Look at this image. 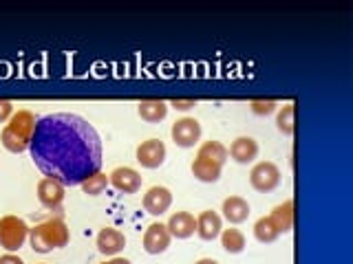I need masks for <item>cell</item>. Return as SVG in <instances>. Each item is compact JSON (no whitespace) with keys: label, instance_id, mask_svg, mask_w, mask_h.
<instances>
[{"label":"cell","instance_id":"cell-26","mask_svg":"<svg viewBox=\"0 0 353 264\" xmlns=\"http://www.w3.org/2000/svg\"><path fill=\"white\" fill-rule=\"evenodd\" d=\"M11 115H14V106H11V102L0 99V124H5L7 119H11Z\"/></svg>","mask_w":353,"mask_h":264},{"label":"cell","instance_id":"cell-19","mask_svg":"<svg viewBox=\"0 0 353 264\" xmlns=\"http://www.w3.org/2000/svg\"><path fill=\"white\" fill-rule=\"evenodd\" d=\"M272 223L276 225V229L281 231V234H287V231H292L294 227V201H285L281 205H276L272 209Z\"/></svg>","mask_w":353,"mask_h":264},{"label":"cell","instance_id":"cell-7","mask_svg":"<svg viewBox=\"0 0 353 264\" xmlns=\"http://www.w3.org/2000/svg\"><path fill=\"white\" fill-rule=\"evenodd\" d=\"M137 161L143 168L154 170L165 161V143L161 139H146L137 146Z\"/></svg>","mask_w":353,"mask_h":264},{"label":"cell","instance_id":"cell-9","mask_svg":"<svg viewBox=\"0 0 353 264\" xmlns=\"http://www.w3.org/2000/svg\"><path fill=\"white\" fill-rule=\"evenodd\" d=\"M108 183H113L115 190L124 194H137L141 187V174L128 168V165H121V168H115L108 174Z\"/></svg>","mask_w":353,"mask_h":264},{"label":"cell","instance_id":"cell-18","mask_svg":"<svg viewBox=\"0 0 353 264\" xmlns=\"http://www.w3.org/2000/svg\"><path fill=\"white\" fill-rule=\"evenodd\" d=\"M168 115V104L161 99H143L139 102V117L148 124H159L161 119Z\"/></svg>","mask_w":353,"mask_h":264},{"label":"cell","instance_id":"cell-32","mask_svg":"<svg viewBox=\"0 0 353 264\" xmlns=\"http://www.w3.org/2000/svg\"><path fill=\"white\" fill-rule=\"evenodd\" d=\"M42 264H44V262H42Z\"/></svg>","mask_w":353,"mask_h":264},{"label":"cell","instance_id":"cell-3","mask_svg":"<svg viewBox=\"0 0 353 264\" xmlns=\"http://www.w3.org/2000/svg\"><path fill=\"white\" fill-rule=\"evenodd\" d=\"M29 242H31V249L38 253L62 249L69 245V227H66L64 220L60 218L44 220V223L29 229Z\"/></svg>","mask_w":353,"mask_h":264},{"label":"cell","instance_id":"cell-24","mask_svg":"<svg viewBox=\"0 0 353 264\" xmlns=\"http://www.w3.org/2000/svg\"><path fill=\"white\" fill-rule=\"evenodd\" d=\"M106 185H108V176L102 174V172H97L93 174L91 179H86L82 183V190L88 194V196H97V194H102L106 190Z\"/></svg>","mask_w":353,"mask_h":264},{"label":"cell","instance_id":"cell-29","mask_svg":"<svg viewBox=\"0 0 353 264\" xmlns=\"http://www.w3.org/2000/svg\"><path fill=\"white\" fill-rule=\"evenodd\" d=\"M110 264H132V262L126 260V258H113V260H110Z\"/></svg>","mask_w":353,"mask_h":264},{"label":"cell","instance_id":"cell-22","mask_svg":"<svg viewBox=\"0 0 353 264\" xmlns=\"http://www.w3.org/2000/svg\"><path fill=\"white\" fill-rule=\"evenodd\" d=\"M199 157H205V159H212V161H216V163H221V165H223L225 161H228V157H230V154H228V148L223 146V143H221V141H205L203 143V146L201 148H199Z\"/></svg>","mask_w":353,"mask_h":264},{"label":"cell","instance_id":"cell-16","mask_svg":"<svg viewBox=\"0 0 353 264\" xmlns=\"http://www.w3.org/2000/svg\"><path fill=\"white\" fill-rule=\"evenodd\" d=\"M228 154L236 163H250V161L256 159L259 143H256V139H252V137H236L234 141H232Z\"/></svg>","mask_w":353,"mask_h":264},{"label":"cell","instance_id":"cell-1","mask_svg":"<svg viewBox=\"0 0 353 264\" xmlns=\"http://www.w3.org/2000/svg\"><path fill=\"white\" fill-rule=\"evenodd\" d=\"M29 152L36 168L62 185H82L102 168V139L84 117L73 113L40 117Z\"/></svg>","mask_w":353,"mask_h":264},{"label":"cell","instance_id":"cell-17","mask_svg":"<svg viewBox=\"0 0 353 264\" xmlns=\"http://www.w3.org/2000/svg\"><path fill=\"white\" fill-rule=\"evenodd\" d=\"M221 170H223V165H221V163H216L212 159H205V157H199V154H196V159L192 161V174H194V179L203 181V183H214V181H219Z\"/></svg>","mask_w":353,"mask_h":264},{"label":"cell","instance_id":"cell-25","mask_svg":"<svg viewBox=\"0 0 353 264\" xmlns=\"http://www.w3.org/2000/svg\"><path fill=\"white\" fill-rule=\"evenodd\" d=\"M274 108H276L274 102H252V110L256 115H270L274 113Z\"/></svg>","mask_w":353,"mask_h":264},{"label":"cell","instance_id":"cell-23","mask_svg":"<svg viewBox=\"0 0 353 264\" xmlns=\"http://www.w3.org/2000/svg\"><path fill=\"white\" fill-rule=\"evenodd\" d=\"M276 126H279L283 135H294V104L281 108L279 117H276Z\"/></svg>","mask_w":353,"mask_h":264},{"label":"cell","instance_id":"cell-6","mask_svg":"<svg viewBox=\"0 0 353 264\" xmlns=\"http://www.w3.org/2000/svg\"><path fill=\"white\" fill-rule=\"evenodd\" d=\"M172 141L176 143L179 148H192L201 139V124L194 119V117H183V119H176L172 124Z\"/></svg>","mask_w":353,"mask_h":264},{"label":"cell","instance_id":"cell-14","mask_svg":"<svg viewBox=\"0 0 353 264\" xmlns=\"http://www.w3.org/2000/svg\"><path fill=\"white\" fill-rule=\"evenodd\" d=\"M221 229H223V223H221V216L212 209H205L196 216V234L201 240H214Z\"/></svg>","mask_w":353,"mask_h":264},{"label":"cell","instance_id":"cell-28","mask_svg":"<svg viewBox=\"0 0 353 264\" xmlns=\"http://www.w3.org/2000/svg\"><path fill=\"white\" fill-rule=\"evenodd\" d=\"M0 264H25L18 256H14V253H5V256H0Z\"/></svg>","mask_w":353,"mask_h":264},{"label":"cell","instance_id":"cell-5","mask_svg":"<svg viewBox=\"0 0 353 264\" xmlns=\"http://www.w3.org/2000/svg\"><path fill=\"white\" fill-rule=\"evenodd\" d=\"M250 183L256 192H272L281 185V170L272 161H261L250 172Z\"/></svg>","mask_w":353,"mask_h":264},{"label":"cell","instance_id":"cell-10","mask_svg":"<svg viewBox=\"0 0 353 264\" xmlns=\"http://www.w3.org/2000/svg\"><path fill=\"white\" fill-rule=\"evenodd\" d=\"M172 205V192L168 187L152 185L150 190L143 194V209L152 216H161L168 212V207Z\"/></svg>","mask_w":353,"mask_h":264},{"label":"cell","instance_id":"cell-31","mask_svg":"<svg viewBox=\"0 0 353 264\" xmlns=\"http://www.w3.org/2000/svg\"><path fill=\"white\" fill-rule=\"evenodd\" d=\"M99 264H110V262H99Z\"/></svg>","mask_w":353,"mask_h":264},{"label":"cell","instance_id":"cell-2","mask_svg":"<svg viewBox=\"0 0 353 264\" xmlns=\"http://www.w3.org/2000/svg\"><path fill=\"white\" fill-rule=\"evenodd\" d=\"M33 130H36V117H33V113H29V110H18V113L11 115L9 124L3 128L0 141H3V146L9 152H25L29 150Z\"/></svg>","mask_w":353,"mask_h":264},{"label":"cell","instance_id":"cell-20","mask_svg":"<svg viewBox=\"0 0 353 264\" xmlns=\"http://www.w3.org/2000/svg\"><path fill=\"white\" fill-rule=\"evenodd\" d=\"M221 247H223L228 253H241L245 249V236H243L241 229H221Z\"/></svg>","mask_w":353,"mask_h":264},{"label":"cell","instance_id":"cell-11","mask_svg":"<svg viewBox=\"0 0 353 264\" xmlns=\"http://www.w3.org/2000/svg\"><path fill=\"white\" fill-rule=\"evenodd\" d=\"M38 201L47 207V209H60L62 201H64V185L55 179H44L38 183Z\"/></svg>","mask_w":353,"mask_h":264},{"label":"cell","instance_id":"cell-15","mask_svg":"<svg viewBox=\"0 0 353 264\" xmlns=\"http://www.w3.org/2000/svg\"><path fill=\"white\" fill-rule=\"evenodd\" d=\"M165 227H168L170 236L185 240L196 231V218L190 212H176V214L170 216L168 225H165Z\"/></svg>","mask_w":353,"mask_h":264},{"label":"cell","instance_id":"cell-30","mask_svg":"<svg viewBox=\"0 0 353 264\" xmlns=\"http://www.w3.org/2000/svg\"><path fill=\"white\" fill-rule=\"evenodd\" d=\"M194 264H219V262L212 260V258H201V260H196Z\"/></svg>","mask_w":353,"mask_h":264},{"label":"cell","instance_id":"cell-13","mask_svg":"<svg viewBox=\"0 0 353 264\" xmlns=\"http://www.w3.org/2000/svg\"><path fill=\"white\" fill-rule=\"evenodd\" d=\"M221 212H223L228 223L241 225V223H245L250 216V203L243 196H228L223 205H221Z\"/></svg>","mask_w":353,"mask_h":264},{"label":"cell","instance_id":"cell-21","mask_svg":"<svg viewBox=\"0 0 353 264\" xmlns=\"http://www.w3.org/2000/svg\"><path fill=\"white\" fill-rule=\"evenodd\" d=\"M254 236H256V240L263 242V245H270V242H274L281 236V231L276 229V225L272 223L270 216H263L254 223Z\"/></svg>","mask_w":353,"mask_h":264},{"label":"cell","instance_id":"cell-12","mask_svg":"<svg viewBox=\"0 0 353 264\" xmlns=\"http://www.w3.org/2000/svg\"><path fill=\"white\" fill-rule=\"evenodd\" d=\"M95 245H97V251L104 253V256H117V253L126 247V238H124V234H121L119 229L104 227L97 234Z\"/></svg>","mask_w":353,"mask_h":264},{"label":"cell","instance_id":"cell-27","mask_svg":"<svg viewBox=\"0 0 353 264\" xmlns=\"http://www.w3.org/2000/svg\"><path fill=\"white\" fill-rule=\"evenodd\" d=\"M176 110H188V108H192L194 106V99H172L170 102Z\"/></svg>","mask_w":353,"mask_h":264},{"label":"cell","instance_id":"cell-4","mask_svg":"<svg viewBox=\"0 0 353 264\" xmlns=\"http://www.w3.org/2000/svg\"><path fill=\"white\" fill-rule=\"evenodd\" d=\"M29 238V227L18 216H3L0 218V247L11 251H18L25 240Z\"/></svg>","mask_w":353,"mask_h":264},{"label":"cell","instance_id":"cell-8","mask_svg":"<svg viewBox=\"0 0 353 264\" xmlns=\"http://www.w3.org/2000/svg\"><path fill=\"white\" fill-rule=\"evenodd\" d=\"M170 240L172 236L163 223H152L143 231V249H146V253H152V256H157V253H163L168 249Z\"/></svg>","mask_w":353,"mask_h":264}]
</instances>
